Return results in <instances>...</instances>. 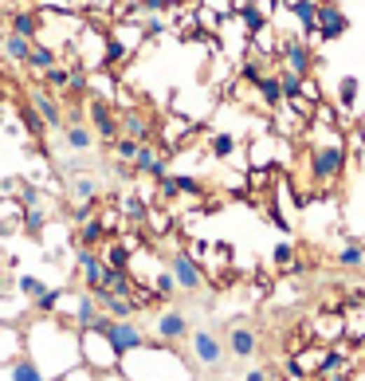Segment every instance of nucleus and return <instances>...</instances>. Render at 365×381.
Wrapping results in <instances>:
<instances>
[{
    "instance_id": "obj_31",
    "label": "nucleus",
    "mask_w": 365,
    "mask_h": 381,
    "mask_svg": "<svg viewBox=\"0 0 365 381\" xmlns=\"http://www.w3.org/2000/svg\"><path fill=\"white\" fill-rule=\"evenodd\" d=\"M102 263H106V268H122L126 271L130 268V248L126 244H110V251H106V260Z\"/></svg>"
},
{
    "instance_id": "obj_11",
    "label": "nucleus",
    "mask_w": 365,
    "mask_h": 381,
    "mask_svg": "<svg viewBox=\"0 0 365 381\" xmlns=\"http://www.w3.org/2000/svg\"><path fill=\"white\" fill-rule=\"evenodd\" d=\"M158 338L161 342H181L188 338V319L181 311H161L158 314Z\"/></svg>"
},
{
    "instance_id": "obj_2",
    "label": "nucleus",
    "mask_w": 365,
    "mask_h": 381,
    "mask_svg": "<svg viewBox=\"0 0 365 381\" xmlns=\"http://www.w3.org/2000/svg\"><path fill=\"white\" fill-rule=\"evenodd\" d=\"M79 350H83V366H87V370L114 373V366H118V354L110 350V342L102 338V331H95V326L79 334Z\"/></svg>"
},
{
    "instance_id": "obj_44",
    "label": "nucleus",
    "mask_w": 365,
    "mask_h": 381,
    "mask_svg": "<svg viewBox=\"0 0 365 381\" xmlns=\"http://www.w3.org/2000/svg\"><path fill=\"white\" fill-rule=\"evenodd\" d=\"M90 377H95V370H87V366H83V370H75V373H63V381H90Z\"/></svg>"
},
{
    "instance_id": "obj_14",
    "label": "nucleus",
    "mask_w": 365,
    "mask_h": 381,
    "mask_svg": "<svg viewBox=\"0 0 365 381\" xmlns=\"http://www.w3.org/2000/svg\"><path fill=\"white\" fill-rule=\"evenodd\" d=\"M32 111L43 118V126H55V130L63 126V106L51 99L48 90H36V95H32Z\"/></svg>"
},
{
    "instance_id": "obj_21",
    "label": "nucleus",
    "mask_w": 365,
    "mask_h": 381,
    "mask_svg": "<svg viewBox=\"0 0 365 381\" xmlns=\"http://www.w3.org/2000/svg\"><path fill=\"white\" fill-rule=\"evenodd\" d=\"M55 63H60V55H55L51 48H43V43L36 40V43H32V51H28V60H24V67H32V71H40V75H43V71L55 67Z\"/></svg>"
},
{
    "instance_id": "obj_47",
    "label": "nucleus",
    "mask_w": 365,
    "mask_h": 381,
    "mask_svg": "<svg viewBox=\"0 0 365 381\" xmlns=\"http://www.w3.org/2000/svg\"><path fill=\"white\" fill-rule=\"evenodd\" d=\"M208 8H216V12H224V16H232V4H224V0H208Z\"/></svg>"
},
{
    "instance_id": "obj_13",
    "label": "nucleus",
    "mask_w": 365,
    "mask_h": 381,
    "mask_svg": "<svg viewBox=\"0 0 365 381\" xmlns=\"http://www.w3.org/2000/svg\"><path fill=\"white\" fill-rule=\"evenodd\" d=\"M90 130H95V138H118V118H114V114L106 111V106H102V102H90Z\"/></svg>"
},
{
    "instance_id": "obj_49",
    "label": "nucleus",
    "mask_w": 365,
    "mask_h": 381,
    "mask_svg": "<svg viewBox=\"0 0 365 381\" xmlns=\"http://www.w3.org/2000/svg\"><path fill=\"white\" fill-rule=\"evenodd\" d=\"M0 24H4V8H0Z\"/></svg>"
},
{
    "instance_id": "obj_16",
    "label": "nucleus",
    "mask_w": 365,
    "mask_h": 381,
    "mask_svg": "<svg viewBox=\"0 0 365 381\" xmlns=\"http://www.w3.org/2000/svg\"><path fill=\"white\" fill-rule=\"evenodd\" d=\"M287 8L295 12V20L303 24V40H315V12H318V0H287Z\"/></svg>"
},
{
    "instance_id": "obj_35",
    "label": "nucleus",
    "mask_w": 365,
    "mask_h": 381,
    "mask_svg": "<svg viewBox=\"0 0 365 381\" xmlns=\"http://www.w3.org/2000/svg\"><path fill=\"white\" fill-rule=\"evenodd\" d=\"M122 212H126V216H130L134 224H142V221H146V205H142L138 197H126V201H122Z\"/></svg>"
},
{
    "instance_id": "obj_42",
    "label": "nucleus",
    "mask_w": 365,
    "mask_h": 381,
    "mask_svg": "<svg viewBox=\"0 0 365 381\" xmlns=\"http://www.w3.org/2000/svg\"><path fill=\"white\" fill-rule=\"evenodd\" d=\"M24 209H40V189H36V185H24Z\"/></svg>"
},
{
    "instance_id": "obj_19",
    "label": "nucleus",
    "mask_w": 365,
    "mask_h": 381,
    "mask_svg": "<svg viewBox=\"0 0 365 381\" xmlns=\"http://www.w3.org/2000/svg\"><path fill=\"white\" fill-rule=\"evenodd\" d=\"M259 99H263L267 111H275V106H283V87H279V75H263V79L256 83Z\"/></svg>"
},
{
    "instance_id": "obj_10",
    "label": "nucleus",
    "mask_w": 365,
    "mask_h": 381,
    "mask_svg": "<svg viewBox=\"0 0 365 381\" xmlns=\"http://www.w3.org/2000/svg\"><path fill=\"white\" fill-rule=\"evenodd\" d=\"M134 173H146V177H165V161H161V153L153 150V146H146V141H138V150H134Z\"/></svg>"
},
{
    "instance_id": "obj_17",
    "label": "nucleus",
    "mask_w": 365,
    "mask_h": 381,
    "mask_svg": "<svg viewBox=\"0 0 365 381\" xmlns=\"http://www.w3.org/2000/svg\"><path fill=\"white\" fill-rule=\"evenodd\" d=\"M99 303H95V295H79L75 299V326H83V331H90V326H99Z\"/></svg>"
},
{
    "instance_id": "obj_15",
    "label": "nucleus",
    "mask_w": 365,
    "mask_h": 381,
    "mask_svg": "<svg viewBox=\"0 0 365 381\" xmlns=\"http://www.w3.org/2000/svg\"><path fill=\"white\" fill-rule=\"evenodd\" d=\"M63 130V141H67V150H90L95 146V130H90L87 122H63L60 126Z\"/></svg>"
},
{
    "instance_id": "obj_30",
    "label": "nucleus",
    "mask_w": 365,
    "mask_h": 381,
    "mask_svg": "<svg viewBox=\"0 0 365 381\" xmlns=\"http://www.w3.org/2000/svg\"><path fill=\"white\" fill-rule=\"evenodd\" d=\"M338 102H342V111H354L357 106V79L354 75H345L342 87H338Z\"/></svg>"
},
{
    "instance_id": "obj_36",
    "label": "nucleus",
    "mask_w": 365,
    "mask_h": 381,
    "mask_svg": "<svg viewBox=\"0 0 365 381\" xmlns=\"http://www.w3.org/2000/svg\"><path fill=\"white\" fill-rule=\"evenodd\" d=\"M158 197H161V205L173 201V197H181V193H177V181L169 177V173H165V177H158Z\"/></svg>"
},
{
    "instance_id": "obj_38",
    "label": "nucleus",
    "mask_w": 365,
    "mask_h": 381,
    "mask_svg": "<svg viewBox=\"0 0 365 381\" xmlns=\"http://www.w3.org/2000/svg\"><path fill=\"white\" fill-rule=\"evenodd\" d=\"M173 181H177V193H185V197H200V193H205V185L193 181V177H173Z\"/></svg>"
},
{
    "instance_id": "obj_24",
    "label": "nucleus",
    "mask_w": 365,
    "mask_h": 381,
    "mask_svg": "<svg viewBox=\"0 0 365 381\" xmlns=\"http://www.w3.org/2000/svg\"><path fill=\"white\" fill-rule=\"evenodd\" d=\"M71 197H75V205H79V212H87V205L99 197V185L90 177H79V181H71Z\"/></svg>"
},
{
    "instance_id": "obj_37",
    "label": "nucleus",
    "mask_w": 365,
    "mask_h": 381,
    "mask_svg": "<svg viewBox=\"0 0 365 381\" xmlns=\"http://www.w3.org/2000/svg\"><path fill=\"white\" fill-rule=\"evenodd\" d=\"M153 291H158V295H165V299H169L173 291H177V283H173L169 268H165V271H158V279H153Z\"/></svg>"
},
{
    "instance_id": "obj_34",
    "label": "nucleus",
    "mask_w": 365,
    "mask_h": 381,
    "mask_svg": "<svg viewBox=\"0 0 365 381\" xmlns=\"http://www.w3.org/2000/svg\"><path fill=\"white\" fill-rule=\"evenodd\" d=\"M232 150H236V138L232 134H216L212 138V158H228Z\"/></svg>"
},
{
    "instance_id": "obj_48",
    "label": "nucleus",
    "mask_w": 365,
    "mask_h": 381,
    "mask_svg": "<svg viewBox=\"0 0 365 381\" xmlns=\"http://www.w3.org/2000/svg\"><path fill=\"white\" fill-rule=\"evenodd\" d=\"M322 381H354V370H342V373H330V377H322Z\"/></svg>"
},
{
    "instance_id": "obj_18",
    "label": "nucleus",
    "mask_w": 365,
    "mask_h": 381,
    "mask_svg": "<svg viewBox=\"0 0 365 381\" xmlns=\"http://www.w3.org/2000/svg\"><path fill=\"white\" fill-rule=\"evenodd\" d=\"M106 224H102V216H87L83 221V228H79V244L83 248H99V244H106Z\"/></svg>"
},
{
    "instance_id": "obj_9",
    "label": "nucleus",
    "mask_w": 365,
    "mask_h": 381,
    "mask_svg": "<svg viewBox=\"0 0 365 381\" xmlns=\"http://www.w3.org/2000/svg\"><path fill=\"white\" fill-rule=\"evenodd\" d=\"M75 263H79V275H83V283H87L90 291H95V287L102 283V271H106V263H102L99 248H79Z\"/></svg>"
},
{
    "instance_id": "obj_41",
    "label": "nucleus",
    "mask_w": 365,
    "mask_h": 381,
    "mask_svg": "<svg viewBox=\"0 0 365 381\" xmlns=\"http://www.w3.org/2000/svg\"><path fill=\"white\" fill-rule=\"evenodd\" d=\"M114 150H118V158H134V150H138V141H134V138H126V134H122V138H118V146H114Z\"/></svg>"
},
{
    "instance_id": "obj_6",
    "label": "nucleus",
    "mask_w": 365,
    "mask_h": 381,
    "mask_svg": "<svg viewBox=\"0 0 365 381\" xmlns=\"http://www.w3.org/2000/svg\"><path fill=\"white\" fill-rule=\"evenodd\" d=\"M188 346H193V358L208 370H220L224 366V342L216 338L212 331H193L188 334Z\"/></svg>"
},
{
    "instance_id": "obj_3",
    "label": "nucleus",
    "mask_w": 365,
    "mask_h": 381,
    "mask_svg": "<svg viewBox=\"0 0 365 381\" xmlns=\"http://www.w3.org/2000/svg\"><path fill=\"white\" fill-rule=\"evenodd\" d=\"M350 32V16L338 8L334 0H318V12H315V40H342Z\"/></svg>"
},
{
    "instance_id": "obj_43",
    "label": "nucleus",
    "mask_w": 365,
    "mask_h": 381,
    "mask_svg": "<svg viewBox=\"0 0 365 381\" xmlns=\"http://www.w3.org/2000/svg\"><path fill=\"white\" fill-rule=\"evenodd\" d=\"M244 79H247V83H259V79H263V67H259L256 60H247V63H244Z\"/></svg>"
},
{
    "instance_id": "obj_32",
    "label": "nucleus",
    "mask_w": 365,
    "mask_h": 381,
    "mask_svg": "<svg viewBox=\"0 0 365 381\" xmlns=\"http://www.w3.org/2000/svg\"><path fill=\"white\" fill-rule=\"evenodd\" d=\"M20 291L28 295L32 303H36L43 291H48V283H43V279H36V275H20Z\"/></svg>"
},
{
    "instance_id": "obj_23",
    "label": "nucleus",
    "mask_w": 365,
    "mask_h": 381,
    "mask_svg": "<svg viewBox=\"0 0 365 381\" xmlns=\"http://www.w3.org/2000/svg\"><path fill=\"white\" fill-rule=\"evenodd\" d=\"M12 381H48V373L36 366V358H16L12 361V370H8Z\"/></svg>"
},
{
    "instance_id": "obj_40",
    "label": "nucleus",
    "mask_w": 365,
    "mask_h": 381,
    "mask_svg": "<svg viewBox=\"0 0 365 381\" xmlns=\"http://www.w3.org/2000/svg\"><path fill=\"white\" fill-rule=\"evenodd\" d=\"M275 263L279 268H295V248H291V244H279L275 248Z\"/></svg>"
},
{
    "instance_id": "obj_8",
    "label": "nucleus",
    "mask_w": 365,
    "mask_h": 381,
    "mask_svg": "<svg viewBox=\"0 0 365 381\" xmlns=\"http://www.w3.org/2000/svg\"><path fill=\"white\" fill-rule=\"evenodd\" d=\"M228 354H232V358H256L259 354V334L252 331V326H232V331H228Z\"/></svg>"
},
{
    "instance_id": "obj_33",
    "label": "nucleus",
    "mask_w": 365,
    "mask_h": 381,
    "mask_svg": "<svg viewBox=\"0 0 365 381\" xmlns=\"http://www.w3.org/2000/svg\"><path fill=\"white\" fill-rule=\"evenodd\" d=\"M43 83H48V87H55V90H67V67H60V63H55V67H48V71H43Z\"/></svg>"
},
{
    "instance_id": "obj_1",
    "label": "nucleus",
    "mask_w": 365,
    "mask_h": 381,
    "mask_svg": "<svg viewBox=\"0 0 365 381\" xmlns=\"http://www.w3.org/2000/svg\"><path fill=\"white\" fill-rule=\"evenodd\" d=\"M95 331H102V338L110 342V350L118 354V358H126V354L146 350V346H149L146 334H142V326L134 319H106V314H102Z\"/></svg>"
},
{
    "instance_id": "obj_45",
    "label": "nucleus",
    "mask_w": 365,
    "mask_h": 381,
    "mask_svg": "<svg viewBox=\"0 0 365 381\" xmlns=\"http://www.w3.org/2000/svg\"><path fill=\"white\" fill-rule=\"evenodd\" d=\"M142 4H146V12H153V16H158V12H165L169 0H142Z\"/></svg>"
},
{
    "instance_id": "obj_46",
    "label": "nucleus",
    "mask_w": 365,
    "mask_h": 381,
    "mask_svg": "<svg viewBox=\"0 0 365 381\" xmlns=\"http://www.w3.org/2000/svg\"><path fill=\"white\" fill-rule=\"evenodd\" d=\"M244 381H271V377H267V370H247Z\"/></svg>"
},
{
    "instance_id": "obj_29",
    "label": "nucleus",
    "mask_w": 365,
    "mask_h": 381,
    "mask_svg": "<svg viewBox=\"0 0 365 381\" xmlns=\"http://www.w3.org/2000/svg\"><path fill=\"white\" fill-rule=\"evenodd\" d=\"M63 299H67V291H63V287H48V291L36 299V307H40V314H55V307H60Z\"/></svg>"
},
{
    "instance_id": "obj_5",
    "label": "nucleus",
    "mask_w": 365,
    "mask_h": 381,
    "mask_svg": "<svg viewBox=\"0 0 365 381\" xmlns=\"http://www.w3.org/2000/svg\"><path fill=\"white\" fill-rule=\"evenodd\" d=\"M169 275L177 283V291L197 295L200 287H205V271L197 268V260H193L188 251H173V256H169Z\"/></svg>"
},
{
    "instance_id": "obj_12",
    "label": "nucleus",
    "mask_w": 365,
    "mask_h": 381,
    "mask_svg": "<svg viewBox=\"0 0 365 381\" xmlns=\"http://www.w3.org/2000/svg\"><path fill=\"white\" fill-rule=\"evenodd\" d=\"M40 28H43V12H32V8H16L12 12V28L16 36H24V40H40Z\"/></svg>"
},
{
    "instance_id": "obj_27",
    "label": "nucleus",
    "mask_w": 365,
    "mask_h": 381,
    "mask_svg": "<svg viewBox=\"0 0 365 381\" xmlns=\"http://www.w3.org/2000/svg\"><path fill=\"white\" fill-rule=\"evenodd\" d=\"M342 334L345 338H354V342H365V307H357V311L342 322Z\"/></svg>"
},
{
    "instance_id": "obj_25",
    "label": "nucleus",
    "mask_w": 365,
    "mask_h": 381,
    "mask_svg": "<svg viewBox=\"0 0 365 381\" xmlns=\"http://www.w3.org/2000/svg\"><path fill=\"white\" fill-rule=\"evenodd\" d=\"M118 130L126 134V138H134V141H146L149 138V122H146V114H126V118L118 122Z\"/></svg>"
},
{
    "instance_id": "obj_20",
    "label": "nucleus",
    "mask_w": 365,
    "mask_h": 381,
    "mask_svg": "<svg viewBox=\"0 0 365 381\" xmlns=\"http://www.w3.org/2000/svg\"><path fill=\"white\" fill-rule=\"evenodd\" d=\"M275 126H279V134H283V138H291V134H298L306 126V114L287 111V102H283V106H275Z\"/></svg>"
},
{
    "instance_id": "obj_4",
    "label": "nucleus",
    "mask_w": 365,
    "mask_h": 381,
    "mask_svg": "<svg viewBox=\"0 0 365 381\" xmlns=\"http://www.w3.org/2000/svg\"><path fill=\"white\" fill-rule=\"evenodd\" d=\"M342 165H345L342 141H326V146H315V153H310V169H315V181H322V185H330V181L342 173Z\"/></svg>"
},
{
    "instance_id": "obj_28",
    "label": "nucleus",
    "mask_w": 365,
    "mask_h": 381,
    "mask_svg": "<svg viewBox=\"0 0 365 381\" xmlns=\"http://www.w3.org/2000/svg\"><path fill=\"white\" fill-rule=\"evenodd\" d=\"M43 224H48L43 209H24V232H28L32 240H40V236H43Z\"/></svg>"
},
{
    "instance_id": "obj_7",
    "label": "nucleus",
    "mask_w": 365,
    "mask_h": 381,
    "mask_svg": "<svg viewBox=\"0 0 365 381\" xmlns=\"http://www.w3.org/2000/svg\"><path fill=\"white\" fill-rule=\"evenodd\" d=\"M279 55H283V71H291L298 79H306L315 71V55H310L306 40H283L279 43Z\"/></svg>"
},
{
    "instance_id": "obj_39",
    "label": "nucleus",
    "mask_w": 365,
    "mask_h": 381,
    "mask_svg": "<svg viewBox=\"0 0 365 381\" xmlns=\"http://www.w3.org/2000/svg\"><path fill=\"white\" fill-rule=\"evenodd\" d=\"M24 126H28V134H36V138H43V130H48V126H43V118L36 111H24Z\"/></svg>"
},
{
    "instance_id": "obj_22",
    "label": "nucleus",
    "mask_w": 365,
    "mask_h": 381,
    "mask_svg": "<svg viewBox=\"0 0 365 381\" xmlns=\"http://www.w3.org/2000/svg\"><path fill=\"white\" fill-rule=\"evenodd\" d=\"M0 51H4V55H8L12 63H20V67H24V60H28V51H32V40H24V36L8 32V36L0 40Z\"/></svg>"
},
{
    "instance_id": "obj_26",
    "label": "nucleus",
    "mask_w": 365,
    "mask_h": 381,
    "mask_svg": "<svg viewBox=\"0 0 365 381\" xmlns=\"http://www.w3.org/2000/svg\"><path fill=\"white\" fill-rule=\"evenodd\" d=\"M334 260H338V268H361V263H365V244H361V240L345 244V248L338 251Z\"/></svg>"
}]
</instances>
